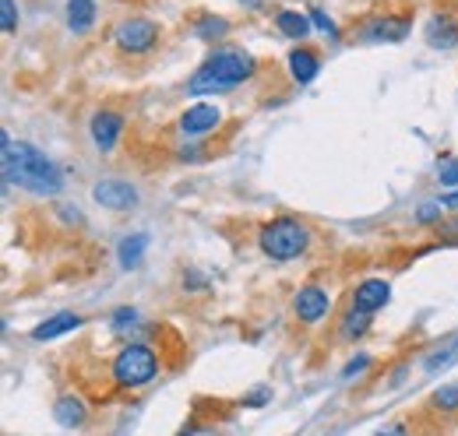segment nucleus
Returning <instances> with one entry per match:
<instances>
[{
	"label": "nucleus",
	"mask_w": 458,
	"mask_h": 436,
	"mask_svg": "<svg viewBox=\"0 0 458 436\" xmlns=\"http://www.w3.org/2000/svg\"><path fill=\"white\" fill-rule=\"evenodd\" d=\"M4 183L25 187L29 194H39V197H54L64 187V176H60L57 163L47 159L39 148L4 134Z\"/></svg>",
	"instance_id": "nucleus-1"
},
{
	"label": "nucleus",
	"mask_w": 458,
	"mask_h": 436,
	"mask_svg": "<svg viewBox=\"0 0 458 436\" xmlns=\"http://www.w3.org/2000/svg\"><path fill=\"white\" fill-rule=\"evenodd\" d=\"M258 71L254 56L243 54V50H216L208 56L187 81V92L191 96H212V92H229L236 85H243L250 74Z\"/></svg>",
	"instance_id": "nucleus-2"
},
{
	"label": "nucleus",
	"mask_w": 458,
	"mask_h": 436,
	"mask_svg": "<svg viewBox=\"0 0 458 436\" xmlns=\"http://www.w3.org/2000/svg\"><path fill=\"white\" fill-rule=\"evenodd\" d=\"M258 243H261V250H265L272 261H293V257H300V254L310 247V229H307L300 218L279 215L261 225Z\"/></svg>",
	"instance_id": "nucleus-3"
},
{
	"label": "nucleus",
	"mask_w": 458,
	"mask_h": 436,
	"mask_svg": "<svg viewBox=\"0 0 458 436\" xmlns=\"http://www.w3.org/2000/svg\"><path fill=\"white\" fill-rule=\"evenodd\" d=\"M156 373H159V356H156V348L134 341V345H123V348L116 352V359H114L116 387H127V390L145 387V383L156 381Z\"/></svg>",
	"instance_id": "nucleus-4"
},
{
	"label": "nucleus",
	"mask_w": 458,
	"mask_h": 436,
	"mask_svg": "<svg viewBox=\"0 0 458 436\" xmlns=\"http://www.w3.org/2000/svg\"><path fill=\"white\" fill-rule=\"evenodd\" d=\"M114 43L131 56H141L148 50H156L159 43V25L148 18H123L114 29Z\"/></svg>",
	"instance_id": "nucleus-5"
},
{
	"label": "nucleus",
	"mask_w": 458,
	"mask_h": 436,
	"mask_svg": "<svg viewBox=\"0 0 458 436\" xmlns=\"http://www.w3.org/2000/svg\"><path fill=\"white\" fill-rule=\"evenodd\" d=\"M92 197H96V205H103L110 212H131L138 205V190L123 180H99L92 187Z\"/></svg>",
	"instance_id": "nucleus-6"
},
{
	"label": "nucleus",
	"mask_w": 458,
	"mask_h": 436,
	"mask_svg": "<svg viewBox=\"0 0 458 436\" xmlns=\"http://www.w3.org/2000/svg\"><path fill=\"white\" fill-rule=\"evenodd\" d=\"M293 310H296V317H300L303 324H318V321L332 310V299H328V292H325L321 285H307V289L296 292Z\"/></svg>",
	"instance_id": "nucleus-7"
},
{
	"label": "nucleus",
	"mask_w": 458,
	"mask_h": 436,
	"mask_svg": "<svg viewBox=\"0 0 458 436\" xmlns=\"http://www.w3.org/2000/svg\"><path fill=\"white\" fill-rule=\"evenodd\" d=\"M388 299H392V285L381 281V278H367V281H360L356 292H352V310H360V314L370 317V314H377Z\"/></svg>",
	"instance_id": "nucleus-8"
},
{
	"label": "nucleus",
	"mask_w": 458,
	"mask_h": 436,
	"mask_svg": "<svg viewBox=\"0 0 458 436\" xmlns=\"http://www.w3.org/2000/svg\"><path fill=\"white\" fill-rule=\"evenodd\" d=\"M219 123H223L219 106H212V103H198V106H191L183 116H180V134H187V138H201V134L216 130Z\"/></svg>",
	"instance_id": "nucleus-9"
},
{
	"label": "nucleus",
	"mask_w": 458,
	"mask_h": 436,
	"mask_svg": "<svg viewBox=\"0 0 458 436\" xmlns=\"http://www.w3.org/2000/svg\"><path fill=\"white\" fill-rule=\"evenodd\" d=\"M120 130H123V116L114 109H99L92 116V141L99 152H110L116 141H120Z\"/></svg>",
	"instance_id": "nucleus-10"
},
{
	"label": "nucleus",
	"mask_w": 458,
	"mask_h": 436,
	"mask_svg": "<svg viewBox=\"0 0 458 436\" xmlns=\"http://www.w3.org/2000/svg\"><path fill=\"white\" fill-rule=\"evenodd\" d=\"M54 419H57L64 430H81L89 423V408H85L81 398L64 394V398H57V405H54Z\"/></svg>",
	"instance_id": "nucleus-11"
},
{
	"label": "nucleus",
	"mask_w": 458,
	"mask_h": 436,
	"mask_svg": "<svg viewBox=\"0 0 458 436\" xmlns=\"http://www.w3.org/2000/svg\"><path fill=\"white\" fill-rule=\"evenodd\" d=\"M318 71H321V56L314 54V50L296 46V50L289 54V74H293V81L307 85V81H314V74H318Z\"/></svg>",
	"instance_id": "nucleus-12"
},
{
	"label": "nucleus",
	"mask_w": 458,
	"mask_h": 436,
	"mask_svg": "<svg viewBox=\"0 0 458 436\" xmlns=\"http://www.w3.org/2000/svg\"><path fill=\"white\" fill-rule=\"evenodd\" d=\"M409 32V21L405 18H374L370 29L363 32L367 43H395Z\"/></svg>",
	"instance_id": "nucleus-13"
},
{
	"label": "nucleus",
	"mask_w": 458,
	"mask_h": 436,
	"mask_svg": "<svg viewBox=\"0 0 458 436\" xmlns=\"http://www.w3.org/2000/svg\"><path fill=\"white\" fill-rule=\"evenodd\" d=\"M427 43L434 46V50H452L458 46V25L452 18H430V25H427Z\"/></svg>",
	"instance_id": "nucleus-14"
},
{
	"label": "nucleus",
	"mask_w": 458,
	"mask_h": 436,
	"mask_svg": "<svg viewBox=\"0 0 458 436\" xmlns=\"http://www.w3.org/2000/svg\"><path fill=\"white\" fill-rule=\"evenodd\" d=\"M99 11H96V0H67V29L71 32H89L96 25Z\"/></svg>",
	"instance_id": "nucleus-15"
},
{
	"label": "nucleus",
	"mask_w": 458,
	"mask_h": 436,
	"mask_svg": "<svg viewBox=\"0 0 458 436\" xmlns=\"http://www.w3.org/2000/svg\"><path fill=\"white\" fill-rule=\"evenodd\" d=\"M71 327H81V317L78 314H57V317H50V321H43V324L32 331V338L36 341H54V338H60V334H67Z\"/></svg>",
	"instance_id": "nucleus-16"
},
{
	"label": "nucleus",
	"mask_w": 458,
	"mask_h": 436,
	"mask_svg": "<svg viewBox=\"0 0 458 436\" xmlns=\"http://www.w3.org/2000/svg\"><path fill=\"white\" fill-rule=\"evenodd\" d=\"M276 25H279V32L289 36V39H303V36L310 32V18H307V14H300V11H279Z\"/></svg>",
	"instance_id": "nucleus-17"
},
{
	"label": "nucleus",
	"mask_w": 458,
	"mask_h": 436,
	"mask_svg": "<svg viewBox=\"0 0 458 436\" xmlns=\"http://www.w3.org/2000/svg\"><path fill=\"white\" fill-rule=\"evenodd\" d=\"M145 247H148V236H127L123 243H120V268L123 272H131V268H138V261H141V254H145Z\"/></svg>",
	"instance_id": "nucleus-18"
},
{
	"label": "nucleus",
	"mask_w": 458,
	"mask_h": 436,
	"mask_svg": "<svg viewBox=\"0 0 458 436\" xmlns=\"http://www.w3.org/2000/svg\"><path fill=\"white\" fill-rule=\"evenodd\" d=\"M430 405H434L437 412H458V381L437 387L434 398H430Z\"/></svg>",
	"instance_id": "nucleus-19"
},
{
	"label": "nucleus",
	"mask_w": 458,
	"mask_h": 436,
	"mask_svg": "<svg viewBox=\"0 0 458 436\" xmlns=\"http://www.w3.org/2000/svg\"><path fill=\"white\" fill-rule=\"evenodd\" d=\"M194 32H198L201 39H223L229 32V21L226 18H212V14H208V18H201V21L194 25Z\"/></svg>",
	"instance_id": "nucleus-20"
},
{
	"label": "nucleus",
	"mask_w": 458,
	"mask_h": 436,
	"mask_svg": "<svg viewBox=\"0 0 458 436\" xmlns=\"http://www.w3.org/2000/svg\"><path fill=\"white\" fill-rule=\"evenodd\" d=\"M455 363H458V338L445 348V352H434V356L427 359V370L437 373V370H448V366H455Z\"/></svg>",
	"instance_id": "nucleus-21"
},
{
	"label": "nucleus",
	"mask_w": 458,
	"mask_h": 436,
	"mask_svg": "<svg viewBox=\"0 0 458 436\" xmlns=\"http://www.w3.org/2000/svg\"><path fill=\"white\" fill-rule=\"evenodd\" d=\"M367 327H370V317L360 314V310H352L343 321V338H360V334H367Z\"/></svg>",
	"instance_id": "nucleus-22"
},
{
	"label": "nucleus",
	"mask_w": 458,
	"mask_h": 436,
	"mask_svg": "<svg viewBox=\"0 0 458 436\" xmlns=\"http://www.w3.org/2000/svg\"><path fill=\"white\" fill-rule=\"evenodd\" d=\"M437 239H441V243H452V247H458V215L437 222Z\"/></svg>",
	"instance_id": "nucleus-23"
},
{
	"label": "nucleus",
	"mask_w": 458,
	"mask_h": 436,
	"mask_svg": "<svg viewBox=\"0 0 458 436\" xmlns=\"http://www.w3.org/2000/svg\"><path fill=\"white\" fill-rule=\"evenodd\" d=\"M437 180H441V187H458V159H445L437 169Z\"/></svg>",
	"instance_id": "nucleus-24"
},
{
	"label": "nucleus",
	"mask_w": 458,
	"mask_h": 436,
	"mask_svg": "<svg viewBox=\"0 0 458 436\" xmlns=\"http://www.w3.org/2000/svg\"><path fill=\"white\" fill-rule=\"evenodd\" d=\"M0 25H4V32H14V25H18L14 0H0Z\"/></svg>",
	"instance_id": "nucleus-25"
},
{
	"label": "nucleus",
	"mask_w": 458,
	"mask_h": 436,
	"mask_svg": "<svg viewBox=\"0 0 458 436\" xmlns=\"http://www.w3.org/2000/svg\"><path fill=\"white\" fill-rule=\"evenodd\" d=\"M370 366V356H360V359H352V363H345V370H343V377L349 381V377H356V373H363Z\"/></svg>",
	"instance_id": "nucleus-26"
},
{
	"label": "nucleus",
	"mask_w": 458,
	"mask_h": 436,
	"mask_svg": "<svg viewBox=\"0 0 458 436\" xmlns=\"http://www.w3.org/2000/svg\"><path fill=\"white\" fill-rule=\"evenodd\" d=\"M441 208H445L441 201H430V205H423V208H420V222H437V218H441Z\"/></svg>",
	"instance_id": "nucleus-27"
},
{
	"label": "nucleus",
	"mask_w": 458,
	"mask_h": 436,
	"mask_svg": "<svg viewBox=\"0 0 458 436\" xmlns=\"http://www.w3.org/2000/svg\"><path fill=\"white\" fill-rule=\"evenodd\" d=\"M310 18H314V25H318V29H325V32H332V36H335V21H332L325 11H314Z\"/></svg>",
	"instance_id": "nucleus-28"
},
{
	"label": "nucleus",
	"mask_w": 458,
	"mask_h": 436,
	"mask_svg": "<svg viewBox=\"0 0 458 436\" xmlns=\"http://www.w3.org/2000/svg\"><path fill=\"white\" fill-rule=\"evenodd\" d=\"M138 321V314L131 310V306H123V310H116V317H114V324L116 327H123V324H134Z\"/></svg>",
	"instance_id": "nucleus-29"
},
{
	"label": "nucleus",
	"mask_w": 458,
	"mask_h": 436,
	"mask_svg": "<svg viewBox=\"0 0 458 436\" xmlns=\"http://www.w3.org/2000/svg\"><path fill=\"white\" fill-rule=\"evenodd\" d=\"M60 215H64V222H74V225L81 222V212H78V208H71V205H60Z\"/></svg>",
	"instance_id": "nucleus-30"
},
{
	"label": "nucleus",
	"mask_w": 458,
	"mask_h": 436,
	"mask_svg": "<svg viewBox=\"0 0 458 436\" xmlns=\"http://www.w3.org/2000/svg\"><path fill=\"white\" fill-rule=\"evenodd\" d=\"M377 436H409V430L405 426H388V430H381Z\"/></svg>",
	"instance_id": "nucleus-31"
},
{
	"label": "nucleus",
	"mask_w": 458,
	"mask_h": 436,
	"mask_svg": "<svg viewBox=\"0 0 458 436\" xmlns=\"http://www.w3.org/2000/svg\"><path fill=\"white\" fill-rule=\"evenodd\" d=\"M265 401H268V390H258V394L247 398V405H265Z\"/></svg>",
	"instance_id": "nucleus-32"
},
{
	"label": "nucleus",
	"mask_w": 458,
	"mask_h": 436,
	"mask_svg": "<svg viewBox=\"0 0 458 436\" xmlns=\"http://www.w3.org/2000/svg\"><path fill=\"white\" fill-rule=\"evenodd\" d=\"M441 205H445V208H458V190L455 194H445V197H441Z\"/></svg>",
	"instance_id": "nucleus-33"
}]
</instances>
